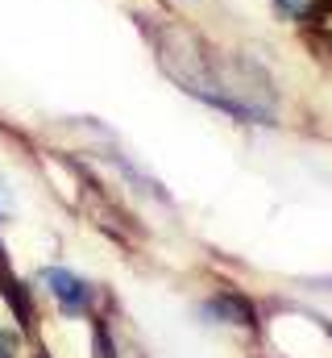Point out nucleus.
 Returning a JSON list of instances; mask_svg holds the SVG:
<instances>
[{
  "label": "nucleus",
  "instance_id": "obj_1",
  "mask_svg": "<svg viewBox=\"0 0 332 358\" xmlns=\"http://www.w3.org/2000/svg\"><path fill=\"white\" fill-rule=\"evenodd\" d=\"M42 283L50 287V296H54L67 313H83V308L91 304V287L83 283L80 275H71V271H63V267L42 271Z\"/></svg>",
  "mask_w": 332,
  "mask_h": 358
},
{
  "label": "nucleus",
  "instance_id": "obj_3",
  "mask_svg": "<svg viewBox=\"0 0 332 358\" xmlns=\"http://www.w3.org/2000/svg\"><path fill=\"white\" fill-rule=\"evenodd\" d=\"M0 358H4V350H0Z\"/></svg>",
  "mask_w": 332,
  "mask_h": 358
},
{
  "label": "nucleus",
  "instance_id": "obj_2",
  "mask_svg": "<svg viewBox=\"0 0 332 358\" xmlns=\"http://www.w3.org/2000/svg\"><path fill=\"white\" fill-rule=\"evenodd\" d=\"M274 4H278V13H282V17H299V13L308 8V0H274Z\"/></svg>",
  "mask_w": 332,
  "mask_h": 358
}]
</instances>
